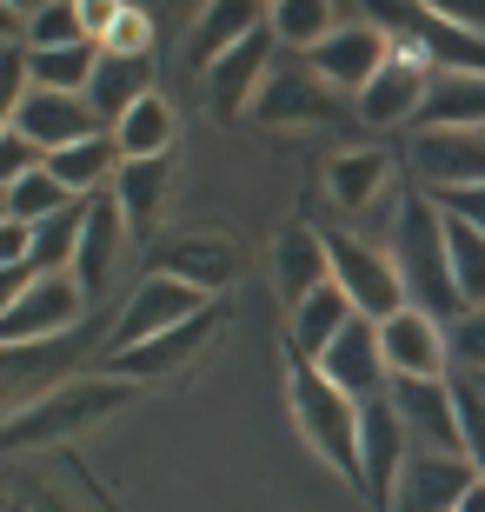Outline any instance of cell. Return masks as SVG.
Segmentation results:
<instances>
[{"label":"cell","mask_w":485,"mask_h":512,"mask_svg":"<svg viewBox=\"0 0 485 512\" xmlns=\"http://www.w3.org/2000/svg\"><path fill=\"white\" fill-rule=\"evenodd\" d=\"M386 253L399 266V280H406V300L432 320H459L466 300H459V286H452V253H446V213L439 200L419 187H406L392 200V233H386Z\"/></svg>","instance_id":"6da1fadb"},{"label":"cell","mask_w":485,"mask_h":512,"mask_svg":"<svg viewBox=\"0 0 485 512\" xmlns=\"http://www.w3.org/2000/svg\"><path fill=\"white\" fill-rule=\"evenodd\" d=\"M140 386L113 380V373H74V380L47 386L34 406H20L14 419H0V453H27V446H67V439L94 433L100 419L127 413Z\"/></svg>","instance_id":"7a4b0ae2"},{"label":"cell","mask_w":485,"mask_h":512,"mask_svg":"<svg viewBox=\"0 0 485 512\" xmlns=\"http://www.w3.org/2000/svg\"><path fill=\"white\" fill-rule=\"evenodd\" d=\"M286 399H293V419H299V439L313 446L326 466H333L359 499H366V466H359V399L339 393L313 360L286 353Z\"/></svg>","instance_id":"3957f363"},{"label":"cell","mask_w":485,"mask_h":512,"mask_svg":"<svg viewBox=\"0 0 485 512\" xmlns=\"http://www.w3.org/2000/svg\"><path fill=\"white\" fill-rule=\"evenodd\" d=\"M253 120H266V127H346V120H359V100L326 87L313 74V60L293 54V60H273V74L253 100Z\"/></svg>","instance_id":"277c9868"},{"label":"cell","mask_w":485,"mask_h":512,"mask_svg":"<svg viewBox=\"0 0 485 512\" xmlns=\"http://www.w3.org/2000/svg\"><path fill=\"white\" fill-rule=\"evenodd\" d=\"M220 326H226V313L206 306V313H193V320H180V326H167V333H153V340L127 346V353H107L100 373H113V380H127V386H167L220 340Z\"/></svg>","instance_id":"5b68a950"},{"label":"cell","mask_w":485,"mask_h":512,"mask_svg":"<svg viewBox=\"0 0 485 512\" xmlns=\"http://www.w3.org/2000/svg\"><path fill=\"white\" fill-rule=\"evenodd\" d=\"M326 253H333V286L353 300V313L366 320H392L406 300V280H399V266H392L386 247H373L366 233H326Z\"/></svg>","instance_id":"8992f818"},{"label":"cell","mask_w":485,"mask_h":512,"mask_svg":"<svg viewBox=\"0 0 485 512\" xmlns=\"http://www.w3.org/2000/svg\"><path fill=\"white\" fill-rule=\"evenodd\" d=\"M80 320H87V286H80L74 273H40V280L14 300V313L0 320V346L67 340Z\"/></svg>","instance_id":"52a82bcc"},{"label":"cell","mask_w":485,"mask_h":512,"mask_svg":"<svg viewBox=\"0 0 485 512\" xmlns=\"http://www.w3.org/2000/svg\"><path fill=\"white\" fill-rule=\"evenodd\" d=\"M359 466H366V506L392 512L399 506V479H406V466H412V433L399 426L386 393L359 406Z\"/></svg>","instance_id":"ba28073f"},{"label":"cell","mask_w":485,"mask_h":512,"mask_svg":"<svg viewBox=\"0 0 485 512\" xmlns=\"http://www.w3.org/2000/svg\"><path fill=\"white\" fill-rule=\"evenodd\" d=\"M273 60H280V34H273V20H266L253 40H240L233 54L213 60L206 80H200V100L213 107V120H246V114H253V100H260L266 74H273Z\"/></svg>","instance_id":"9c48e42d"},{"label":"cell","mask_w":485,"mask_h":512,"mask_svg":"<svg viewBox=\"0 0 485 512\" xmlns=\"http://www.w3.org/2000/svg\"><path fill=\"white\" fill-rule=\"evenodd\" d=\"M399 426L412 433L419 453H466V426H459V386L446 380H392L386 386Z\"/></svg>","instance_id":"30bf717a"},{"label":"cell","mask_w":485,"mask_h":512,"mask_svg":"<svg viewBox=\"0 0 485 512\" xmlns=\"http://www.w3.org/2000/svg\"><path fill=\"white\" fill-rule=\"evenodd\" d=\"M193 313H206V293L167 280V273H147V280L133 286V300L120 306V320H113L100 360H107V353H127V346L153 340V333H167V326H180V320H193Z\"/></svg>","instance_id":"8fae6325"},{"label":"cell","mask_w":485,"mask_h":512,"mask_svg":"<svg viewBox=\"0 0 485 512\" xmlns=\"http://www.w3.org/2000/svg\"><path fill=\"white\" fill-rule=\"evenodd\" d=\"M153 273H167V280L193 286V293H226V286L240 280V247L226 240V233H206V227H187L173 233V240H160L153 247Z\"/></svg>","instance_id":"7c38bea8"},{"label":"cell","mask_w":485,"mask_h":512,"mask_svg":"<svg viewBox=\"0 0 485 512\" xmlns=\"http://www.w3.org/2000/svg\"><path fill=\"white\" fill-rule=\"evenodd\" d=\"M379 340H386L392 380H446V366H452L446 320H432L419 306H399L392 320H379Z\"/></svg>","instance_id":"4fadbf2b"},{"label":"cell","mask_w":485,"mask_h":512,"mask_svg":"<svg viewBox=\"0 0 485 512\" xmlns=\"http://www.w3.org/2000/svg\"><path fill=\"white\" fill-rule=\"evenodd\" d=\"M306 60H313V74L326 80V87H339L346 100H359V94H366V80L392 60V40L379 34L373 20H346V27L326 34Z\"/></svg>","instance_id":"5bb4252c"},{"label":"cell","mask_w":485,"mask_h":512,"mask_svg":"<svg viewBox=\"0 0 485 512\" xmlns=\"http://www.w3.org/2000/svg\"><path fill=\"white\" fill-rule=\"evenodd\" d=\"M313 366L339 386V393H353L359 406H366V399H379V393L392 386V366H386V340H379V320H366V313H359V320L346 326V333H339V340L326 346V353H319Z\"/></svg>","instance_id":"9a60e30c"},{"label":"cell","mask_w":485,"mask_h":512,"mask_svg":"<svg viewBox=\"0 0 485 512\" xmlns=\"http://www.w3.org/2000/svg\"><path fill=\"white\" fill-rule=\"evenodd\" d=\"M412 187H419V193L485 187V127L419 133V140H412Z\"/></svg>","instance_id":"2e32d148"},{"label":"cell","mask_w":485,"mask_h":512,"mask_svg":"<svg viewBox=\"0 0 485 512\" xmlns=\"http://www.w3.org/2000/svg\"><path fill=\"white\" fill-rule=\"evenodd\" d=\"M60 380H74V333L40 346H0V419H14Z\"/></svg>","instance_id":"e0dca14e"},{"label":"cell","mask_w":485,"mask_h":512,"mask_svg":"<svg viewBox=\"0 0 485 512\" xmlns=\"http://www.w3.org/2000/svg\"><path fill=\"white\" fill-rule=\"evenodd\" d=\"M14 127L27 133L40 153H60V147H80V140L107 133V120L94 114V100H87V94H47V87H27Z\"/></svg>","instance_id":"ac0fdd59"},{"label":"cell","mask_w":485,"mask_h":512,"mask_svg":"<svg viewBox=\"0 0 485 512\" xmlns=\"http://www.w3.org/2000/svg\"><path fill=\"white\" fill-rule=\"evenodd\" d=\"M426 80H432L426 60L392 47V60L366 80V94H359V120L366 127H412L419 107H426Z\"/></svg>","instance_id":"d6986e66"},{"label":"cell","mask_w":485,"mask_h":512,"mask_svg":"<svg viewBox=\"0 0 485 512\" xmlns=\"http://www.w3.org/2000/svg\"><path fill=\"white\" fill-rule=\"evenodd\" d=\"M472 479H479V466L466 453H419L412 446V466L399 479V506L392 512H459V499L472 493Z\"/></svg>","instance_id":"ffe728a7"},{"label":"cell","mask_w":485,"mask_h":512,"mask_svg":"<svg viewBox=\"0 0 485 512\" xmlns=\"http://www.w3.org/2000/svg\"><path fill=\"white\" fill-rule=\"evenodd\" d=\"M273 20V7L266 0H206L200 7V20H193V34H187V67H193V80H206V67L220 54H233L240 40H253Z\"/></svg>","instance_id":"44dd1931"},{"label":"cell","mask_w":485,"mask_h":512,"mask_svg":"<svg viewBox=\"0 0 485 512\" xmlns=\"http://www.w3.org/2000/svg\"><path fill=\"white\" fill-rule=\"evenodd\" d=\"M273 286H280L286 313H293L299 300H313L319 286H333V253H326V233L319 227H286L280 240H273Z\"/></svg>","instance_id":"7402d4cb"},{"label":"cell","mask_w":485,"mask_h":512,"mask_svg":"<svg viewBox=\"0 0 485 512\" xmlns=\"http://www.w3.org/2000/svg\"><path fill=\"white\" fill-rule=\"evenodd\" d=\"M107 193L120 200L133 240H153V227H160V213H167V200H173V153L167 160H127V167L113 173Z\"/></svg>","instance_id":"603a6c76"},{"label":"cell","mask_w":485,"mask_h":512,"mask_svg":"<svg viewBox=\"0 0 485 512\" xmlns=\"http://www.w3.org/2000/svg\"><path fill=\"white\" fill-rule=\"evenodd\" d=\"M419 133H466V127H485V74H446L432 67L426 80V107L412 120Z\"/></svg>","instance_id":"cb8c5ba5"},{"label":"cell","mask_w":485,"mask_h":512,"mask_svg":"<svg viewBox=\"0 0 485 512\" xmlns=\"http://www.w3.org/2000/svg\"><path fill=\"white\" fill-rule=\"evenodd\" d=\"M326 193H333L339 213H373L379 200L392 193V160L379 147H346V153H333V167H326Z\"/></svg>","instance_id":"d4e9b609"},{"label":"cell","mask_w":485,"mask_h":512,"mask_svg":"<svg viewBox=\"0 0 485 512\" xmlns=\"http://www.w3.org/2000/svg\"><path fill=\"white\" fill-rule=\"evenodd\" d=\"M120 240H133L120 200H113V193H94V200H87V233H80V260H74V280L87 286V300L107 286L113 260H120Z\"/></svg>","instance_id":"484cf974"},{"label":"cell","mask_w":485,"mask_h":512,"mask_svg":"<svg viewBox=\"0 0 485 512\" xmlns=\"http://www.w3.org/2000/svg\"><path fill=\"white\" fill-rule=\"evenodd\" d=\"M120 167H127V153H120L113 127H107V133H94V140H80V147L47 153V173H54V180L74 193V200H94V193H107Z\"/></svg>","instance_id":"4316f807"},{"label":"cell","mask_w":485,"mask_h":512,"mask_svg":"<svg viewBox=\"0 0 485 512\" xmlns=\"http://www.w3.org/2000/svg\"><path fill=\"white\" fill-rule=\"evenodd\" d=\"M359 313H353V300L339 293V286H319L313 300H299L293 313H286V353H299V360H319L326 346L353 326Z\"/></svg>","instance_id":"83f0119b"},{"label":"cell","mask_w":485,"mask_h":512,"mask_svg":"<svg viewBox=\"0 0 485 512\" xmlns=\"http://www.w3.org/2000/svg\"><path fill=\"white\" fill-rule=\"evenodd\" d=\"M147 94H153V54H100L87 100H94V114L107 120V127L127 114V107H140Z\"/></svg>","instance_id":"f1b7e54d"},{"label":"cell","mask_w":485,"mask_h":512,"mask_svg":"<svg viewBox=\"0 0 485 512\" xmlns=\"http://www.w3.org/2000/svg\"><path fill=\"white\" fill-rule=\"evenodd\" d=\"M100 67L94 40H74V47H27V80L47 87V94H87Z\"/></svg>","instance_id":"f546056e"},{"label":"cell","mask_w":485,"mask_h":512,"mask_svg":"<svg viewBox=\"0 0 485 512\" xmlns=\"http://www.w3.org/2000/svg\"><path fill=\"white\" fill-rule=\"evenodd\" d=\"M339 27H346V0H273V34L286 54H313Z\"/></svg>","instance_id":"4dcf8cb0"},{"label":"cell","mask_w":485,"mask_h":512,"mask_svg":"<svg viewBox=\"0 0 485 512\" xmlns=\"http://www.w3.org/2000/svg\"><path fill=\"white\" fill-rule=\"evenodd\" d=\"M113 140H120L127 160H167L173 153V107L160 94H147L140 107H127V114L113 120Z\"/></svg>","instance_id":"1f68e13d"},{"label":"cell","mask_w":485,"mask_h":512,"mask_svg":"<svg viewBox=\"0 0 485 512\" xmlns=\"http://www.w3.org/2000/svg\"><path fill=\"white\" fill-rule=\"evenodd\" d=\"M80 233H87V200H74V207L54 213V220H40L27 266H34V273H74V260H80Z\"/></svg>","instance_id":"d6a6232c"},{"label":"cell","mask_w":485,"mask_h":512,"mask_svg":"<svg viewBox=\"0 0 485 512\" xmlns=\"http://www.w3.org/2000/svg\"><path fill=\"white\" fill-rule=\"evenodd\" d=\"M446 213V207H439ZM446 253H452V286L466 306H485V233L446 213Z\"/></svg>","instance_id":"836d02e7"},{"label":"cell","mask_w":485,"mask_h":512,"mask_svg":"<svg viewBox=\"0 0 485 512\" xmlns=\"http://www.w3.org/2000/svg\"><path fill=\"white\" fill-rule=\"evenodd\" d=\"M67 207H74V193L60 187L47 167H34L27 180H14V187H7V213H14V220H27V227H40V220H54V213H67Z\"/></svg>","instance_id":"e575fe53"},{"label":"cell","mask_w":485,"mask_h":512,"mask_svg":"<svg viewBox=\"0 0 485 512\" xmlns=\"http://www.w3.org/2000/svg\"><path fill=\"white\" fill-rule=\"evenodd\" d=\"M74 40H94L80 0H40L34 20H27V47H74Z\"/></svg>","instance_id":"d590c367"},{"label":"cell","mask_w":485,"mask_h":512,"mask_svg":"<svg viewBox=\"0 0 485 512\" xmlns=\"http://www.w3.org/2000/svg\"><path fill=\"white\" fill-rule=\"evenodd\" d=\"M452 386H459V426H466V459L479 466V479H485V386L472 380V373H466V380H452Z\"/></svg>","instance_id":"8d00e7d4"},{"label":"cell","mask_w":485,"mask_h":512,"mask_svg":"<svg viewBox=\"0 0 485 512\" xmlns=\"http://www.w3.org/2000/svg\"><path fill=\"white\" fill-rule=\"evenodd\" d=\"M446 333H452V366L485 373V306H466V313H459Z\"/></svg>","instance_id":"74e56055"},{"label":"cell","mask_w":485,"mask_h":512,"mask_svg":"<svg viewBox=\"0 0 485 512\" xmlns=\"http://www.w3.org/2000/svg\"><path fill=\"white\" fill-rule=\"evenodd\" d=\"M34 167H47V153H40L20 127H7V133H0V193L14 187V180H27Z\"/></svg>","instance_id":"f35d334b"},{"label":"cell","mask_w":485,"mask_h":512,"mask_svg":"<svg viewBox=\"0 0 485 512\" xmlns=\"http://www.w3.org/2000/svg\"><path fill=\"white\" fill-rule=\"evenodd\" d=\"M100 54H153V14L147 7H127L113 20V34L100 40Z\"/></svg>","instance_id":"ab89813d"},{"label":"cell","mask_w":485,"mask_h":512,"mask_svg":"<svg viewBox=\"0 0 485 512\" xmlns=\"http://www.w3.org/2000/svg\"><path fill=\"white\" fill-rule=\"evenodd\" d=\"M432 200H439L452 220H466V227L485 233V187H452V193H432Z\"/></svg>","instance_id":"60d3db41"},{"label":"cell","mask_w":485,"mask_h":512,"mask_svg":"<svg viewBox=\"0 0 485 512\" xmlns=\"http://www.w3.org/2000/svg\"><path fill=\"white\" fill-rule=\"evenodd\" d=\"M27 253H34V227L27 220H0V266H27Z\"/></svg>","instance_id":"b9f144b4"},{"label":"cell","mask_w":485,"mask_h":512,"mask_svg":"<svg viewBox=\"0 0 485 512\" xmlns=\"http://www.w3.org/2000/svg\"><path fill=\"white\" fill-rule=\"evenodd\" d=\"M439 20H452V27H466V34L485 40V0H426Z\"/></svg>","instance_id":"7bdbcfd3"},{"label":"cell","mask_w":485,"mask_h":512,"mask_svg":"<svg viewBox=\"0 0 485 512\" xmlns=\"http://www.w3.org/2000/svg\"><path fill=\"white\" fill-rule=\"evenodd\" d=\"M80 14H87V34H94V47L113 34V20L127 14V0H80Z\"/></svg>","instance_id":"ee69618b"},{"label":"cell","mask_w":485,"mask_h":512,"mask_svg":"<svg viewBox=\"0 0 485 512\" xmlns=\"http://www.w3.org/2000/svg\"><path fill=\"white\" fill-rule=\"evenodd\" d=\"M34 280H40L34 266H0V320L14 313V300H20V293H27V286H34Z\"/></svg>","instance_id":"f6af8a7d"},{"label":"cell","mask_w":485,"mask_h":512,"mask_svg":"<svg viewBox=\"0 0 485 512\" xmlns=\"http://www.w3.org/2000/svg\"><path fill=\"white\" fill-rule=\"evenodd\" d=\"M27 20H34V14H20V7L0 0V47H27Z\"/></svg>","instance_id":"bcb514c9"},{"label":"cell","mask_w":485,"mask_h":512,"mask_svg":"<svg viewBox=\"0 0 485 512\" xmlns=\"http://www.w3.org/2000/svg\"><path fill=\"white\" fill-rule=\"evenodd\" d=\"M459 512H485V479H472V493L459 499Z\"/></svg>","instance_id":"7dc6e473"},{"label":"cell","mask_w":485,"mask_h":512,"mask_svg":"<svg viewBox=\"0 0 485 512\" xmlns=\"http://www.w3.org/2000/svg\"><path fill=\"white\" fill-rule=\"evenodd\" d=\"M7 7H20V14H34V7H40V0H7Z\"/></svg>","instance_id":"c3c4849f"},{"label":"cell","mask_w":485,"mask_h":512,"mask_svg":"<svg viewBox=\"0 0 485 512\" xmlns=\"http://www.w3.org/2000/svg\"><path fill=\"white\" fill-rule=\"evenodd\" d=\"M0 220H7V193H0Z\"/></svg>","instance_id":"681fc988"},{"label":"cell","mask_w":485,"mask_h":512,"mask_svg":"<svg viewBox=\"0 0 485 512\" xmlns=\"http://www.w3.org/2000/svg\"><path fill=\"white\" fill-rule=\"evenodd\" d=\"M472 380H479V386H485V373H472Z\"/></svg>","instance_id":"f907efd6"},{"label":"cell","mask_w":485,"mask_h":512,"mask_svg":"<svg viewBox=\"0 0 485 512\" xmlns=\"http://www.w3.org/2000/svg\"><path fill=\"white\" fill-rule=\"evenodd\" d=\"M0 54H7V47H0Z\"/></svg>","instance_id":"816d5d0a"},{"label":"cell","mask_w":485,"mask_h":512,"mask_svg":"<svg viewBox=\"0 0 485 512\" xmlns=\"http://www.w3.org/2000/svg\"><path fill=\"white\" fill-rule=\"evenodd\" d=\"M266 7H273V0H266Z\"/></svg>","instance_id":"f5cc1de1"}]
</instances>
